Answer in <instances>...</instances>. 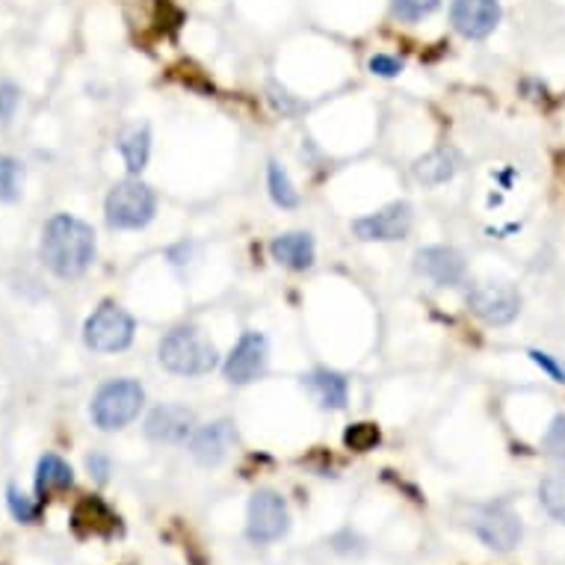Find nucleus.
<instances>
[{
    "mask_svg": "<svg viewBox=\"0 0 565 565\" xmlns=\"http://www.w3.org/2000/svg\"><path fill=\"white\" fill-rule=\"evenodd\" d=\"M39 258L54 276L81 278L95 260L93 225L72 214L51 216L42 228Z\"/></svg>",
    "mask_w": 565,
    "mask_h": 565,
    "instance_id": "1",
    "label": "nucleus"
},
{
    "mask_svg": "<svg viewBox=\"0 0 565 565\" xmlns=\"http://www.w3.org/2000/svg\"><path fill=\"white\" fill-rule=\"evenodd\" d=\"M158 359L169 373L199 380L216 371L220 352L199 326H175L158 343Z\"/></svg>",
    "mask_w": 565,
    "mask_h": 565,
    "instance_id": "2",
    "label": "nucleus"
},
{
    "mask_svg": "<svg viewBox=\"0 0 565 565\" xmlns=\"http://www.w3.org/2000/svg\"><path fill=\"white\" fill-rule=\"evenodd\" d=\"M158 214V195L146 181L139 178H125L110 186L107 202H104V216L113 232H139Z\"/></svg>",
    "mask_w": 565,
    "mask_h": 565,
    "instance_id": "3",
    "label": "nucleus"
},
{
    "mask_svg": "<svg viewBox=\"0 0 565 565\" xmlns=\"http://www.w3.org/2000/svg\"><path fill=\"white\" fill-rule=\"evenodd\" d=\"M146 406V388L137 380H110L95 391L89 403L93 424L104 433L130 427Z\"/></svg>",
    "mask_w": 565,
    "mask_h": 565,
    "instance_id": "4",
    "label": "nucleus"
},
{
    "mask_svg": "<svg viewBox=\"0 0 565 565\" xmlns=\"http://www.w3.org/2000/svg\"><path fill=\"white\" fill-rule=\"evenodd\" d=\"M137 334L134 317L116 302H102L84 323V343L93 352L110 355V352L128 350Z\"/></svg>",
    "mask_w": 565,
    "mask_h": 565,
    "instance_id": "5",
    "label": "nucleus"
},
{
    "mask_svg": "<svg viewBox=\"0 0 565 565\" xmlns=\"http://www.w3.org/2000/svg\"><path fill=\"white\" fill-rule=\"evenodd\" d=\"M290 510L278 491L260 489L252 494L249 512H246V536L255 545H273L278 539L288 536Z\"/></svg>",
    "mask_w": 565,
    "mask_h": 565,
    "instance_id": "6",
    "label": "nucleus"
},
{
    "mask_svg": "<svg viewBox=\"0 0 565 565\" xmlns=\"http://www.w3.org/2000/svg\"><path fill=\"white\" fill-rule=\"evenodd\" d=\"M471 530L482 545L491 547V551H501V554H510L512 547L521 542V536H524L521 519L515 515L510 503L503 501L477 507L471 519Z\"/></svg>",
    "mask_w": 565,
    "mask_h": 565,
    "instance_id": "7",
    "label": "nucleus"
},
{
    "mask_svg": "<svg viewBox=\"0 0 565 565\" xmlns=\"http://www.w3.org/2000/svg\"><path fill=\"white\" fill-rule=\"evenodd\" d=\"M465 306L489 326H510L521 315V294L507 281H477L468 288Z\"/></svg>",
    "mask_w": 565,
    "mask_h": 565,
    "instance_id": "8",
    "label": "nucleus"
},
{
    "mask_svg": "<svg viewBox=\"0 0 565 565\" xmlns=\"http://www.w3.org/2000/svg\"><path fill=\"white\" fill-rule=\"evenodd\" d=\"M269 362L267 338L260 332H243L241 341L234 343V350L225 355L223 376L228 385H252L264 376Z\"/></svg>",
    "mask_w": 565,
    "mask_h": 565,
    "instance_id": "9",
    "label": "nucleus"
},
{
    "mask_svg": "<svg viewBox=\"0 0 565 565\" xmlns=\"http://www.w3.org/2000/svg\"><path fill=\"white\" fill-rule=\"evenodd\" d=\"M415 225V211L408 202L385 204L380 211L352 223V234L364 243H394L403 241Z\"/></svg>",
    "mask_w": 565,
    "mask_h": 565,
    "instance_id": "10",
    "label": "nucleus"
},
{
    "mask_svg": "<svg viewBox=\"0 0 565 565\" xmlns=\"http://www.w3.org/2000/svg\"><path fill=\"white\" fill-rule=\"evenodd\" d=\"M415 273L436 288H456L468 276V264L454 246H424L415 252Z\"/></svg>",
    "mask_w": 565,
    "mask_h": 565,
    "instance_id": "11",
    "label": "nucleus"
},
{
    "mask_svg": "<svg viewBox=\"0 0 565 565\" xmlns=\"http://www.w3.org/2000/svg\"><path fill=\"white\" fill-rule=\"evenodd\" d=\"M195 412L178 403H163L154 406L146 417V438L154 445H186L195 433Z\"/></svg>",
    "mask_w": 565,
    "mask_h": 565,
    "instance_id": "12",
    "label": "nucleus"
},
{
    "mask_svg": "<svg viewBox=\"0 0 565 565\" xmlns=\"http://www.w3.org/2000/svg\"><path fill=\"white\" fill-rule=\"evenodd\" d=\"M450 24L465 39L491 36L494 28L501 24V3L498 0H454Z\"/></svg>",
    "mask_w": 565,
    "mask_h": 565,
    "instance_id": "13",
    "label": "nucleus"
},
{
    "mask_svg": "<svg viewBox=\"0 0 565 565\" xmlns=\"http://www.w3.org/2000/svg\"><path fill=\"white\" fill-rule=\"evenodd\" d=\"M234 441H237V433H234L232 420H211V424L195 427V433L186 441V450L204 468H216L228 456Z\"/></svg>",
    "mask_w": 565,
    "mask_h": 565,
    "instance_id": "14",
    "label": "nucleus"
},
{
    "mask_svg": "<svg viewBox=\"0 0 565 565\" xmlns=\"http://www.w3.org/2000/svg\"><path fill=\"white\" fill-rule=\"evenodd\" d=\"M269 255H273V260L281 264L285 269L306 273V269L315 267V260H317L315 237H311L308 232L278 234L276 241L269 243Z\"/></svg>",
    "mask_w": 565,
    "mask_h": 565,
    "instance_id": "15",
    "label": "nucleus"
},
{
    "mask_svg": "<svg viewBox=\"0 0 565 565\" xmlns=\"http://www.w3.org/2000/svg\"><path fill=\"white\" fill-rule=\"evenodd\" d=\"M459 167H462V154L450 149V146H441V149H433L424 158H417L415 167H412V175H415L417 184L441 186L447 181H454Z\"/></svg>",
    "mask_w": 565,
    "mask_h": 565,
    "instance_id": "16",
    "label": "nucleus"
},
{
    "mask_svg": "<svg viewBox=\"0 0 565 565\" xmlns=\"http://www.w3.org/2000/svg\"><path fill=\"white\" fill-rule=\"evenodd\" d=\"M302 382H306L308 391L315 394V399L323 408H334L338 412L350 399V382H347V376L338 371H329V367L311 371L308 376H302Z\"/></svg>",
    "mask_w": 565,
    "mask_h": 565,
    "instance_id": "17",
    "label": "nucleus"
},
{
    "mask_svg": "<svg viewBox=\"0 0 565 565\" xmlns=\"http://www.w3.org/2000/svg\"><path fill=\"white\" fill-rule=\"evenodd\" d=\"M75 486V471H72V465L65 462L63 456L56 454H45L39 459L36 465V498L42 503L56 494V491H65Z\"/></svg>",
    "mask_w": 565,
    "mask_h": 565,
    "instance_id": "18",
    "label": "nucleus"
},
{
    "mask_svg": "<svg viewBox=\"0 0 565 565\" xmlns=\"http://www.w3.org/2000/svg\"><path fill=\"white\" fill-rule=\"evenodd\" d=\"M119 154L125 160V167L134 178H139V172L149 167L151 158V130L149 125H137L130 128L125 137L119 139Z\"/></svg>",
    "mask_w": 565,
    "mask_h": 565,
    "instance_id": "19",
    "label": "nucleus"
},
{
    "mask_svg": "<svg viewBox=\"0 0 565 565\" xmlns=\"http://www.w3.org/2000/svg\"><path fill=\"white\" fill-rule=\"evenodd\" d=\"M72 524H75L77 536H107L116 524V515L98 498H89L77 507Z\"/></svg>",
    "mask_w": 565,
    "mask_h": 565,
    "instance_id": "20",
    "label": "nucleus"
},
{
    "mask_svg": "<svg viewBox=\"0 0 565 565\" xmlns=\"http://www.w3.org/2000/svg\"><path fill=\"white\" fill-rule=\"evenodd\" d=\"M267 190H269V199H273L278 207H285V211L299 207L297 184L290 181L288 169L281 167V163H276V160H269V167H267Z\"/></svg>",
    "mask_w": 565,
    "mask_h": 565,
    "instance_id": "21",
    "label": "nucleus"
},
{
    "mask_svg": "<svg viewBox=\"0 0 565 565\" xmlns=\"http://www.w3.org/2000/svg\"><path fill=\"white\" fill-rule=\"evenodd\" d=\"M539 503L556 524H565V471L547 473L539 482Z\"/></svg>",
    "mask_w": 565,
    "mask_h": 565,
    "instance_id": "22",
    "label": "nucleus"
},
{
    "mask_svg": "<svg viewBox=\"0 0 565 565\" xmlns=\"http://www.w3.org/2000/svg\"><path fill=\"white\" fill-rule=\"evenodd\" d=\"M24 186V167L15 158H0V202H19Z\"/></svg>",
    "mask_w": 565,
    "mask_h": 565,
    "instance_id": "23",
    "label": "nucleus"
},
{
    "mask_svg": "<svg viewBox=\"0 0 565 565\" xmlns=\"http://www.w3.org/2000/svg\"><path fill=\"white\" fill-rule=\"evenodd\" d=\"M438 7H441V0H391V12L403 24H417V21L429 19Z\"/></svg>",
    "mask_w": 565,
    "mask_h": 565,
    "instance_id": "24",
    "label": "nucleus"
},
{
    "mask_svg": "<svg viewBox=\"0 0 565 565\" xmlns=\"http://www.w3.org/2000/svg\"><path fill=\"white\" fill-rule=\"evenodd\" d=\"M7 507H10L12 519L19 521V524H33L39 519V503L33 498H28L19 486L7 489Z\"/></svg>",
    "mask_w": 565,
    "mask_h": 565,
    "instance_id": "25",
    "label": "nucleus"
},
{
    "mask_svg": "<svg viewBox=\"0 0 565 565\" xmlns=\"http://www.w3.org/2000/svg\"><path fill=\"white\" fill-rule=\"evenodd\" d=\"M542 454L556 459V462H565V415H556L551 420V427L542 436Z\"/></svg>",
    "mask_w": 565,
    "mask_h": 565,
    "instance_id": "26",
    "label": "nucleus"
},
{
    "mask_svg": "<svg viewBox=\"0 0 565 565\" xmlns=\"http://www.w3.org/2000/svg\"><path fill=\"white\" fill-rule=\"evenodd\" d=\"M343 441H347V447H352V450H371V447L380 445V429H376V424H355V427L347 429V436H343Z\"/></svg>",
    "mask_w": 565,
    "mask_h": 565,
    "instance_id": "27",
    "label": "nucleus"
},
{
    "mask_svg": "<svg viewBox=\"0 0 565 565\" xmlns=\"http://www.w3.org/2000/svg\"><path fill=\"white\" fill-rule=\"evenodd\" d=\"M269 104H273L281 116H297L299 110H306V104L299 102V98H294L285 86L278 84H269Z\"/></svg>",
    "mask_w": 565,
    "mask_h": 565,
    "instance_id": "28",
    "label": "nucleus"
},
{
    "mask_svg": "<svg viewBox=\"0 0 565 565\" xmlns=\"http://www.w3.org/2000/svg\"><path fill=\"white\" fill-rule=\"evenodd\" d=\"M21 104L19 86L10 84V81H0V125H10L15 110Z\"/></svg>",
    "mask_w": 565,
    "mask_h": 565,
    "instance_id": "29",
    "label": "nucleus"
},
{
    "mask_svg": "<svg viewBox=\"0 0 565 565\" xmlns=\"http://www.w3.org/2000/svg\"><path fill=\"white\" fill-rule=\"evenodd\" d=\"M530 359H533V364H536L539 371L547 373L551 380L563 385V382H565V367L559 362H556L554 355H547V352H542V350H530Z\"/></svg>",
    "mask_w": 565,
    "mask_h": 565,
    "instance_id": "30",
    "label": "nucleus"
},
{
    "mask_svg": "<svg viewBox=\"0 0 565 565\" xmlns=\"http://www.w3.org/2000/svg\"><path fill=\"white\" fill-rule=\"evenodd\" d=\"M367 68H371L373 75H380V77H397L399 72H403V60L391 54H376L371 56Z\"/></svg>",
    "mask_w": 565,
    "mask_h": 565,
    "instance_id": "31",
    "label": "nucleus"
},
{
    "mask_svg": "<svg viewBox=\"0 0 565 565\" xmlns=\"http://www.w3.org/2000/svg\"><path fill=\"white\" fill-rule=\"evenodd\" d=\"M86 468H89V473H93L98 482L110 480V459H107L104 454L89 456V459H86Z\"/></svg>",
    "mask_w": 565,
    "mask_h": 565,
    "instance_id": "32",
    "label": "nucleus"
}]
</instances>
